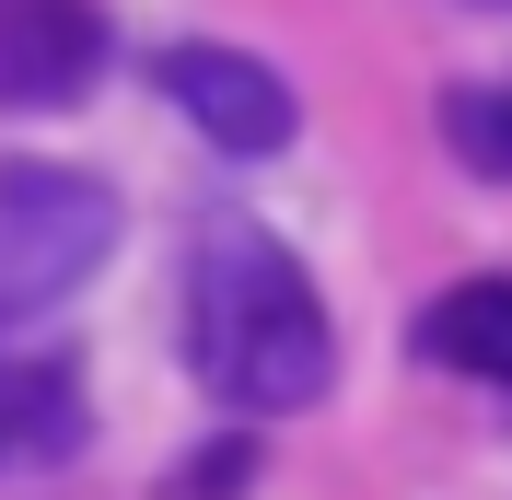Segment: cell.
I'll use <instances>...</instances> for the list:
<instances>
[{"mask_svg":"<svg viewBox=\"0 0 512 500\" xmlns=\"http://www.w3.org/2000/svg\"><path fill=\"white\" fill-rule=\"evenodd\" d=\"M187 361L210 396H233L245 419H291L338 384V326H326L315 280L291 268L280 233L256 221H210L187 256Z\"/></svg>","mask_w":512,"mask_h":500,"instance_id":"obj_1","label":"cell"},{"mask_svg":"<svg viewBox=\"0 0 512 500\" xmlns=\"http://www.w3.org/2000/svg\"><path fill=\"white\" fill-rule=\"evenodd\" d=\"M117 256V187L82 163H0V338L59 314Z\"/></svg>","mask_w":512,"mask_h":500,"instance_id":"obj_2","label":"cell"},{"mask_svg":"<svg viewBox=\"0 0 512 500\" xmlns=\"http://www.w3.org/2000/svg\"><path fill=\"white\" fill-rule=\"evenodd\" d=\"M105 82V12L94 0H0V105L70 117Z\"/></svg>","mask_w":512,"mask_h":500,"instance_id":"obj_3","label":"cell"},{"mask_svg":"<svg viewBox=\"0 0 512 500\" xmlns=\"http://www.w3.org/2000/svg\"><path fill=\"white\" fill-rule=\"evenodd\" d=\"M163 94H175V117L210 140V152H280L291 140V82L268 59H245V47H163Z\"/></svg>","mask_w":512,"mask_h":500,"instance_id":"obj_4","label":"cell"},{"mask_svg":"<svg viewBox=\"0 0 512 500\" xmlns=\"http://www.w3.org/2000/svg\"><path fill=\"white\" fill-rule=\"evenodd\" d=\"M82 442V373L59 349H0V466H59Z\"/></svg>","mask_w":512,"mask_h":500,"instance_id":"obj_5","label":"cell"},{"mask_svg":"<svg viewBox=\"0 0 512 500\" xmlns=\"http://www.w3.org/2000/svg\"><path fill=\"white\" fill-rule=\"evenodd\" d=\"M419 349L466 384H512V280H466L419 314Z\"/></svg>","mask_w":512,"mask_h":500,"instance_id":"obj_6","label":"cell"},{"mask_svg":"<svg viewBox=\"0 0 512 500\" xmlns=\"http://www.w3.org/2000/svg\"><path fill=\"white\" fill-rule=\"evenodd\" d=\"M443 140L466 175H501L512 187V82H454L443 94Z\"/></svg>","mask_w":512,"mask_h":500,"instance_id":"obj_7","label":"cell"},{"mask_svg":"<svg viewBox=\"0 0 512 500\" xmlns=\"http://www.w3.org/2000/svg\"><path fill=\"white\" fill-rule=\"evenodd\" d=\"M501 12H512V0H501Z\"/></svg>","mask_w":512,"mask_h":500,"instance_id":"obj_8","label":"cell"}]
</instances>
